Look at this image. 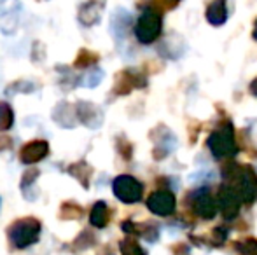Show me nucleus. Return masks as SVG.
<instances>
[{"instance_id":"5","label":"nucleus","mask_w":257,"mask_h":255,"mask_svg":"<svg viewBox=\"0 0 257 255\" xmlns=\"http://www.w3.org/2000/svg\"><path fill=\"white\" fill-rule=\"evenodd\" d=\"M77 109V117L84 126L88 128H98L102 124V112L98 107H95L91 102H79L75 105Z\"/></svg>"},{"instance_id":"10","label":"nucleus","mask_w":257,"mask_h":255,"mask_svg":"<svg viewBox=\"0 0 257 255\" xmlns=\"http://www.w3.org/2000/svg\"><path fill=\"white\" fill-rule=\"evenodd\" d=\"M130 21H132V18H130V14L126 11H115L110 20V32L115 37H122L126 34V30H128Z\"/></svg>"},{"instance_id":"17","label":"nucleus","mask_w":257,"mask_h":255,"mask_svg":"<svg viewBox=\"0 0 257 255\" xmlns=\"http://www.w3.org/2000/svg\"><path fill=\"white\" fill-rule=\"evenodd\" d=\"M102 79H103V72L100 70V68H95V70H91L88 75H86L84 86H88V88H95V86L100 84Z\"/></svg>"},{"instance_id":"2","label":"nucleus","mask_w":257,"mask_h":255,"mask_svg":"<svg viewBox=\"0 0 257 255\" xmlns=\"http://www.w3.org/2000/svg\"><path fill=\"white\" fill-rule=\"evenodd\" d=\"M114 194L124 203H135L142 196V185L135 178L122 175L114 180Z\"/></svg>"},{"instance_id":"4","label":"nucleus","mask_w":257,"mask_h":255,"mask_svg":"<svg viewBox=\"0 0 257 255\" xmlns=\"http://www.w3.org/2000/svg\"><path fill=\"white\" fill-rule=\"evenodd\" d=\"M53 121L61 128H75L77 126V109L74 105H70L68 102H60L53 109Z\"/></svg>"},{"instance_id":"16","label":"nucleus","mask_w":257,"mask_h":255,"mask_svg":"<svg viewBox=\"0 0 257 255\" xmlns=\"http://www.w3.org/2000/svg\"><path fill=\"white\" fill-rule=\"evenodd\" d=\"M96 62H98V55H96V53H91V51H88V49H81L74 62V67L88 68V67H91V65H95Z\"/></svg>"},{"instance_id":"1","label":"nucleus","mask_w":257,"mask_h":255,"mask_svg":"<svg viewBox=\"0 0 257 255\" xmlns=\"http://www.w3.org/2000/svg\"><path fill=\"white\" fill-rule=\"evenodd\" d=\"M7 236H9V241L14 248L23 250L37 243L39 236H41V222L34 217L18 218L9 225Z\"/></svg>"},{"instance_id":"13","label":"nucleus","mask_w":257,"mask_h":255,"mask_svg":"<svg viewBox=\"0 0 257 255\" xmlns=\"http://www.w3.org/2000/svg\"><path fill=\"white\" fill-rule=\"evenodd\" d=\"M37 89V84L32 81H25V79H20V81L11 82L6 88V95L7 96H14L18 93H34Z\"/></svg>"},{"instance_id":"19","label":"nucleus","mask_w":257,"mask_h":255,"mask_svg":"<svg viewBox=\"0 0 257 255\" xmlns=\"http://www.w3.org/2000/svg\"><path fill=\"white\" fill-rule=\"evenodd\" d=\"M11 143H13V140L7 138V136H2V138H0V150L7 149V147H9Z\"/></svg>"},{"instance_id":"11","label":"nucleus","mask_w":257,"mask_h":255,"mask_svg":"<svg viewBox=\"0 0 257 255\" xmlns=\"http://www.w3.org/2000/svg\"><path fill=\"white\" fill-rule=\"evenodd\" d=\"M108 218H110V215H108L107 204H105L103 201H98V203H95V206L91 208V215H89V222H91V225L102 229V227L107 225Z\"/></svg>"},{"instance_id":"15","label":"nucleus","mask_w":257,"mask_h":255,"mask_svg":"<svg viewBox=\"0 0 257 255\" xmlns=\"http://www.w3.org/2000/svg\"><path fill=\"white\" fill-rule=\"evenodd\" d=\"M14 124L13 107L7 102H0V131H9Z\"/></svg>"},{"instance_id":"12","label":"nucleus","mask_w":257,"mask_h":255,"mask_svg":"<svg viewBox=\"0 0 257 255\" xmlns=\"http://www.w3.org/2000/svg\"><path fill=\"white\" fill-rule=\"evenodd\" d=\"M39 175H41V171L35 170V168H30L28 171H25L23 178H21V192H23V196L27 197L28 201H35L30 191L34 189L35 180L39 178Z\"/></svg>"},{"instance_id":"20","label":"nucleus","mask_w":257,"mask_h":255,"mask_svg":"<svg viewBox=\"0 0 257 255\" xmlns=\"http://www.w3.org/2000/svg\"><path fill=\"white\" fill-rule=\"evenodd\" d=\"M6 4V0H0V14H2V6Z\"/></svg>"},{"instance_id":"8","label":"nucleus","mask_w":257,"mask_h":255,"mask_svg":"<svg viewBox=\"0 0 257 255\" xmlns=\"http://www.w3.org/2000/svg\"><path fill=\"white\" fill-rule=\"evenodd\" d=\"M100 13H102V6L95 0H89L79 7V21L84 27H93L100 21Z\"/></svg>"},{"instance_id":"9","label":"nucleus","mask_w":257,"mask_h":255,"mask_svg":"<svg viewBox=\"0 0 257 255\" xmlns=\"http://www.w3.org/2000/svg\"><path fill=\"white\" fill-rule=\"evenodd\" d=\"M67 171L72 175V177H75L79 182L82 184V187L88 189L89 187V178H91V166H89L86 161H77V163L70 164V166L67 168Z\"/></svg>"},{"instance_id":"3","label":"nucleus","mask_w":257,"mask_h":255,"mask_svg":"<svg viewBox=\"0 0 257 255\" xmlns=\"http://www.w3.org/2000/svg\"><path fill=\"white\" fill-rule=\"evenodd\" d=\"M49 154V143L46 140H32L20 150V161L23 164H35Z\"/></svg>"},{"instance_id":"14","label":"nucleus","mask_w":257,"mask_h":255,"mask_svg":"<svg viewBox=\"0 0 257 255\" xmlns=\"http://www.w3.org/2000/svg\"><path fill=\"white\" fill-rule=\"evenodd\" d=\"M82 217V208L74 201H65L60 206V218L63 220H77Z\"/></svg>"},{"instance_id":"6","label":"nucleus","mask_w":257,"mask_h":255,"mask_svg":"<svg viewBox=\"0 0 257 255\" xmlns=\"http://www.w3.org/2000/svg\"><path fill=\"white\" fill-rule=\"evenodd\" d=\"M159 32V20L153 14H144L137 25V37L140 42H151Z\"/></svg>"},{"instance_id":"18","label":"nucleus","mask_w":257,"mask_h":255,"mask_svg":"<svg viewBox=\"0 0 257 255\" xmlns=\"http://www.w3.org/2000/svg\"><path fill=\"white\" fill-rule=\"evenodd\" d=\"M121 252L122 255H144L140 246L137 245L132 239H126V241H121Z\"/></svg>"},{"instance_id":"7","label":"nucleus","mask_w":257,"mask_h":255,"mask_svg":"<svg viewBox=\"0 0 257 255\" xmlns=\"http://www.w3.org/2000/svg\"><path fill=\"white\" fill-rule=\"evenodd\" d=\"M23 13V6L21 2H14V6L9 11H6V14L0 20V32L4 35H13L16 32L18 25H20V18Z\"/></svg>"}]
</instances>
